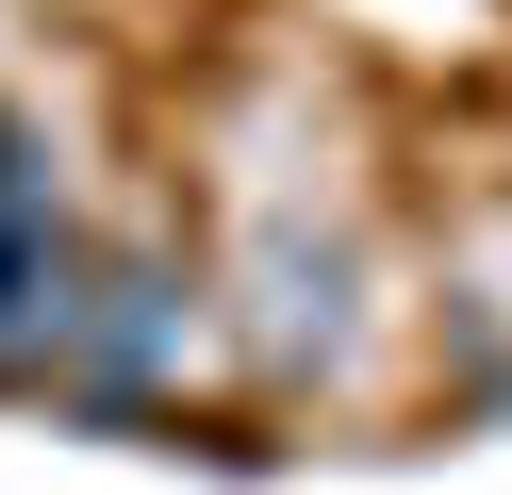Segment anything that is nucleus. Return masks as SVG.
<instances>
[{
    "instance_id": "f257e3e1",
    "label": "nucleus",
    "mask_w": 512,
    "mask_h": 495,
    "mask_svg": "<svg viewBox=\"0 0 512 495\" xmlns=\"http://www.w3.org/2000/svg\"><path fill=\"white\" fill-rule=\"evenodd\" d=\"M83 281H100V248H83V215H67V165L0 99V380H67Z\"/></svg>"
},
{
    "instance_id": "f03ea898",
    "label": "nucleus",
    "mask_w": 512,
    "mask_h": 495,
    "mask_svg": "<svg viewBox=\"0 0 512 495\" xmlns=\"http://www.w3.org/2000/svg\"><path fill=\"white\" fill-rule=\"evenodd\" d=\"M182 347H199V281H182L166 248H116L100 281H83V330H67V396H83V413H149V396L182 380Z\"/></svg>"
}]
</instances>
